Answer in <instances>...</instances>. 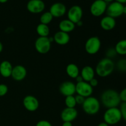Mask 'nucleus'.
Returning a JSON list of instances; mask_svg holds the SVG:
<instances>
[{"label": "nucleus", "mask_w": 126, "mask_h": 126, "mask_svg": "<svg viewBox=\"0 0 126 126\" xmlns=\"http://www.w3.org/2000/svg\"><path fill=\"white\" fill-rule=\"evenodd\" d=\"M101 103L106 108L118 107L121 103L119 92L114 89H107L100 96Z\"/></svg>", "instance_id": "obj_1"}, {"label": "nucleus", "mask_w": 126, "mask_h": 126, "mask_svg": "<svg viewBox=\"0 0 126 126\" xmlns=\"http://www.w3.org/2000/svg\"><path fill=\"white\" fill-rule=\"evenodd\" d=\"M115 64L113 60L105 57L98 62L95 71L100 77L105 78L110 76L113 72Z\"/></svg>", "instance_id": "obj_2"}, {"label": "nucleus", "mask_w": 126, "mask_h": 126, "mask_svg": "<svg viewBox=\"0 0 126 126\" xmlns=\"http://www.w3.org/2000/svg\"><path fill=\"white\" fill-rule=\"evenodd\" d=\"M82 107L85 113L89 115H95L99 112L100 102L97 98L91 96L85 98Z\"/></svg>", "instance_id": "obj_3"}, {"label": "nucleus", "mask_w": 126, "mask_h": 126, "mask_svg": "<svg viewBox=\"0 0 126 126\" xmlns=\"http://www.w3.org/2000/svg\"><path fill=\"white\" fill-rule=\"evenodd\" d=\"M121 112L118 107L107 108L103 114V120L109 126L116 125L121 121Z\"/></svg>", "instance_id": "obj_4"}, {"label": "nucleus", "mask_w": 126, "mask_h": 126, "mask_svg": "<svg viewBox=\"0 0 126 126\" xmlns=\"http://www.w3.org/2000/svg\"><path fill=\"white\" fill-rule=\"evenodd\" d=\"M101 41L97 36H92L89 38L85 43V50L90 55H95L98 52L101 47Z\"/></svg>", "instance_id": "obj_5"}, {"label": "nucleus", "mask_w": 126, "mask_h": 126, "mask_svg": "<svg viewBox=\"0 0 126 126\" xmlns=\"http://www.w3.org/2000/svg\"><path fill=\"white\" fill-rule=\"evenodd\" d=\"M34 47L38 52L41 54H47L51 48V42L49 37L39 36L36 40Z\"/></svg>", "instance_id": "obj_6"}, {"label": "nucleus", "mask_w": 126, "mask_h": 126, "mask_svg": "<svg viewBox=\"0 0 126 126\" xmlns=\"http://www.w3.org/2000/svg\"><path fill=\"white\" fill-rule=\"evenodd\" d=\"M124 7V4L114 1L110 3L107 6L106 13H107V16H110L114 18H117L123 14Z\"/></svg>", "instance_id": "obj_7"}, {"label": "nucleus", "mask_w": 126, "mask_h": 126, "mask_svg": "<svg viewBox=\"0 0 126 126\" xmlns=\"http://www.w3.org/2000/svg\"><path fill=\"white\" fill-rule=\"evenodd\" d=\"M107 6V3L103 0H95L90 7V12L92 16L100 17L106 12Z\"/></svg>", "instance_id": "obj_8"}, {"label": "nucleus", "mask_w": 126, "mask_h": 126, "mask_svg": "<svg viewBox=\"0 0 126 126\" xmlns=\"http://www.w3.org/2000/svg\"><path fill=\"white\" fill-rule=\"evenodd\" d=\"M83 16V11L81 6L74 5L69 9L68 11V19L73 22L75 25L81 20Z\"/></svg>", "instance_id": "obj_9"}, {"label": "nucleus", "mask_w": 126, "mask_h": 126, "mask_svg": "<svg viewBox=\"0 0 126 126\" xmlns=\"http://www.w3.org/2000/svg\"><path fill=\"white\" fill-rule=\"evenodd\" d=\"M93 91V87L89 82L83 81L76 83V93H77L78 95L82 96L84 98H87L92 95Z\"/></svg>", "instance_id": "obj_10"}, {"label": "nucleus", "mask_w": 126, "mask_h": 126, "mask_svg": "<svg viewBox=\"0 0 126 126\" xmlns=\"http://www.w3.org/2000/svg\"><path fill=\"white\" fill-rule=\"evenodd\" d=\"M27 9L31 13H41L45 9V3L43 0H30L27 2Z\"/></svg>", "instance_id": "obj_11"}, {"label": "nucleus", "mask_w": 126, "mask_h": 126, "mask_svg": "<svg viewBox=\"0 0 126 126\" xmlns=\"http://www.w3.org/2000/svg\"><path fill=\"white\" fill-rule=\"evenodd\" d=\"M23 105L25 109L29 111L33 112L39 108V101L33 95H27L25 97L23 100Z\"/></svg>", "instance_id": "obj_12"}, {"label": "nucleus", "mask_w": 126, "mask_h": 126, "mask_svg": "<svg viewBox=\"0 0 126 126\" xmlns=\"http://www.w3.org/2000/svg\"><path fill=\"white\" fill-rule=\"evenodd\" d=\"M78 112L75 108H65L62 111L60 118L63 122H72L76 119Z\"/></svg>", "instance_id": "obj_13"}, {"label": "nucleus", "mask_w": 126, "mask_h": 126, "mask_svg": "<svg viewBox=\"0 0 126 126\" xmlns=\"http://www.w3.org/2000/svg\"><path fill=\"white\" fill-rule=\"evenodd\" d=\"M59 91L65 97L74 95L76 93V84L71 81H65L60 84Z\"/></svg>", "instance_id": "obj_14"}, {"label": "nucleus", "mask_w": 126, "mask_h": 126, "mask_svg": "<svg viewBox=\"0 0 126 126\" xmlns=\"http://www.w3.org/2000/svg\"><path fill=\"white\" fill-rule=\"evenodd\" d=\"M49 12L53 17H61L66 14V7L62 2H55L50 7Z\"/></svg>", "instance_id": "obj_15"}, {"label": "nucleus", "mask_w": 126, "mask_h": 126, "mask_svg": "<svg viewBox=\"0 0 126 126\" xmlns=\"http://www.w3.org/2000/svg\"><path fill=\"white\" fill-rule=\"evenodd\" d=\"M27 71L25 68L22 65H16L12 69L11 77L17 81H20L24 79L27 76Z\"/></svg>", "instance_id": "obj_16"}, {"label": "nucleus", "mask_w": 126, "mask_h": 126, "mask_svg": "<svg viewBox=\"0 0 126 126\" xmlns=\"http://www.w3.org/2000/svg\"><path fill=\"white\" fill-rule=\"evenodd\" d=\"M100 27L103 30L111 31L114 29L116 25V22L114 18L110 16H105L101 19L100 22Z\"/></svg>", "instance_id": "obj_17"}, {"label": "nucleus", "mask_w": 126, "mask_h": 126, "mask_svg": "<svg viewBox=\"0 0 126 126\" xmlns=\"http://www.w3.org/2000/svg\"><path fill=\"white\" fill-rule=\"evenodd\" d=\"M54 41L57 44L60 46H64L67 44L70 40V37L68 33L59 31L54 34Z\"/></svg>", "instance_id": "obj_18"}, {"label": "nucleus", "mask_w": 126, "mask_h": 126, "mask_svg": "<svg viewBox=\"0 0 126 126\" xmlns=\"http://www.w3.org/2000/svg\"><path fill=\"white\" fill-rule=\"evenodd\" d=\"M12 66V64L7 60H4L0 63V74L4 78H9L11 76Z\"/></svg>", "instance_id": "obj_19"}, {"label": "nucleus", "mask_w": 126, "mask_h": 126, "mask_svg": "<svg viewBox=\"0 0 126 126\" xmlns=\"http://www.w3.org/2000/svg\"><path fill=\"white\" fill-rule=\"evenodd\" d=\"M95 71L91 66H85L81 71V76L84 81L89 82L91 79L94 78Z\"/></svg>", "instance_id": "obj_20"}, {"label": "nucleus", "mask_w": 126, "mask_h": 126, "mask_svg": "<svg viewBox=\"0 0 126 126\" xmlns=\"http://www.w3.org/2000/svg\"><path fill=\"white\" fill-rule=\"evenodd\" d=\"M75 27H76V25L68 19L62 20L59 25L60 31L66 33L73 32L75 30Z\"/></svg>", "instance_id": "obj_21"}, {"label": "nucleus", "mask_w": 126, "mask_h": 126, "mask_svg": "<svg viewBox=\"0 0 126 126\" xmlns=\"http://www.w3.org/2000/svg\"><path fill=\"white\" fill-rule=\"evenodd\" d=\"M66 73L69 77L75 79L79 75V70L76 64L70 63L66 66Z\"/></svg>", "instance_id": "obj_22"}, {"label": "nucleus", "mask_w": 126, "mask_h": 126, "mask_svg": "<svg viewBox=\"0 0 126 126\" xmlns=\"http://www.w3.org/2000/svg\"><path fill=\"white\" fill-rule=\"evenodd\" d=\"M117 54L120 55H126V39L118 41L114 47Z\"/></svg>", "instance_id": "obj_23"}, {"label": "nucleus", "mask_w": 126, "mask_h": 126, "mask_svg": "<svg viewBox=\"0 0 126 126\" xmlns=\"http://www.w3.org/2000/svg\"><path fill=\"white\" fill-rule=\"evenodd\" d=\"M36 32L39 36L48 37L49 33H50V30H49V27H48V25L40 23L37 26Z\"/></svg>", "instance_id": "obj_24"}, {"label": "nucleus", "mask_w": 126, "mask_h": 126, "mask_svg": "<svg viewBox=\"0 0 126 126\" xmlns=\"http://www.w3.org/2000/svg\"><path fill=\"white\" fill-rule=\"evenodd\" d=\"M53 18L54 17H53V16H52V14H50V12L49 11L45 12L43 14H42V15L41 16L40 22L42 24L48 25V24H49L52 22Z\"/></svg>", "instance_id": "obj_25"}, {"label": "nucleus", "mask_w": 126, "mask_h": 126, "mask_svg": "<svg viewBox=\"0 0 126 126\" xmlns=\"http://www.w3.org/2000/svg\"><path fill=\"white\" fill-rule=\"evenodd\" d=\"M65 103L67 108H75L76 105H77L75 97H74L73 95L65 97Z\"/></svg>", "instance_id": "obj_26"}, {"label": "nucleus", "mask_w": 126, "mask_h": 126, "mask_svg": "<svg viewBox=\"0 0 126 126\" xmlns=\"http://www.w3.org/2000/svg\"><path fill=\"white\" fill-rule=\"evenodd\" d=\"M117 69L123 73L126 72V59H121L116 63Z\"/></svg>", "instance_id": "obj_27"}, {"label": "nucleus", "mask_w": 126, "mask_h": 126, "mask_svg": "<svg viewBox=\"0 0 126 126\" xmlns=\"http://www.w3.org/2000/svg\"><path fill=\"white\" fill-rule=\"evenodd\" d=\"M116 55H118V54H117L116 52L114 47L109 48V49L107 50V52H106V56H107L106 57L108 58V59H112Z\"/></svg>", "instance_id": "obj_28"}, {"label": "nucleus", "mask_w": 126, "mask_h": 126, "mask_svg": "<svg viewBox=\"0 0 126 126\" xmlns=\"http://www.w3.org/2000/svg\"><path fill=\"white\" fill-rule=\"evenodd\" d=\"M119 109L121 112L122 118L126 122V102H122L121 103Z\"/></svg>", "instance_id": "obj_29"}, {"label": "nucleus", "mask_w": 126, "mask_h": 126, "mask_svg": "<svg viewBox=\"0 0 126 126\" xmlns=\"http://www.w3.org/2000/svg\"><path fill=\"white\" fill-rule=\"evenodd\" d=\"M8 92V87L6 84H0V97L4 96Z\"/></svg>", "instance_id": "obj_30"}, {"label": "nucleus", "mask_w": 126, "mask_h": 126, "mask_svg": "<svg viewBox=\"0 0 126 126\" xmlns=\"http://www.w3.org/2000/svg\"><path fill=\"white\" fill-rule=\"evenodd\" d=\"M119 94L121 102H126V87L123 89Z\"/></svg>", "instance_id": "obj_31"}, {"label": "nucleus", "mask_w": 126, "mask_h": 126, "mask_svg": "<svg viewBox=\"0 0 126 126\" xmlns=\"http://www.w3.org/2000/svg\"><path fill=\"white\" fill-rule=\"evenodd\" d=\"M36 126H52L51 123L46 120H41L38 121L36 124Z\"/></svg>", "instance_id": "obj_32"}, {"label": "nucleus", "mask_w": 126, "mask_h": 126, "mask_svg": "<svg viewBox=\"0 0 126 126\" xmlns=\"http://www.w3.org/2000/svg\"><path fill=\"white\" fill-rule=\"evenodd\" d=\"M84 97H83L82 96L79 95H77L75 97V99H76V104L78 105H82V103H84L85 100Z\"/></svg>", "instance_id": "obj_33"}, {"label": "nucleus", "mask_w": 126, "mask_h": 126, "mask_svg": "<svg viewBox=\"0 0 126 126\" xmlns=\"http://www.w3.org/2000/svg\"><path fill=\"white\" fill-rule=\"evenodd\" d=\"M89 83L90 85H91V86L94 88V87H96V86H98V81L97 79L95 78H93L92 79H91V81L89 82Z\"/></svg>", "instance_id": "obj_34"}, {"label": "nucleus", "mask_w": 126, "mask_h": 126, "mask_svg": "<svg viewBox=\"0 0 126 126\" xmlns=\"http://www.w3.org/2000/svg\"><path fill=\"white\" fill-rule=\"evenodd\" d=\"M75 79H76V82H82V81H83L82 78L81 77V75H79L78 77H76V78H75Z\"/></svg>", "instance_id": "obj_35"}, {"label": "nucleus", "mask_w": 126, "mask_h": 126, "mask_svg": "<svg viewBox=\"0 0 126 126\" xmlns=\"http://www.w3.org/2000/svg\"><path fill=\"white\" fill-rule=\"evenodd\" d=\"M62 126H73V124L71 122H63Z\"/></svg>", "instance_id": "obj_36"}, {"label": "nucleus", "mask_w": 126, "mask_h": 126, "mask_svg": "<svg viewBox=\"0 0 126 126\" xmlns=\"http://www.w3.org/2000/svg\"><path fill=\"white\" fill-rule=\"evenodd\" d=\"M97 126H110L103 121V122H102V123H100V124H98V125Z\"/></svg>", "instance_id": "obj_37"}, {"label": "nucleus", "mask_w": 126, "mask_h": 126, "mask_svg": "<svg viewBox=\"0 0 126 126\" xmlns=\"http://www.w3.org/2000/svg\"><path fill=\"white\" fill-rule=\"evenodd\" d=\"M115 1H117V2H119V3L123 4L126 3V0H115Z\"/></svg>", "instance_id": "obj_38"}, {"label": "nucleus", "mask_w": 126, "mask_h": 126, "mask_svg": "<svg viewBox=\"0 0 126 126\" xmlns=\"http://www.w3.org/2000/svg\"><path fill=\"white\" fill-rule=\"evenodd\" d=\"M82 24H83V23H82V20L79 21V22H78L77 23H76V25H77L78 27H81V26L82 25Z\"/></svg>", "instance_id": "obj_39"}, {"label": "nucleus", "mask_w": 126, "mask_h": 126, "mask_svg": "<svg viewBox=\"0 0 126 126\" xmlns=\"http://www.w3.org/2000/svg\"><path fill=\"white\" fill-rule=\"evenodd\" d=\"M103 1H104L105 2H107V3L108 4V3H111V2H113V1H114L115 0H103Z\"/></svg>", "instance_id": "obj_40"}, {"label": "nucleus", "mask_w": 126, "mask_h": 126, "mask_svg": "<svg viewBox=\"0 0 126 126\" xmlns=\"http://www.w3.org/2000/svg\"><path fill=\"white\" fill-rule=\"evenodd\" d=\"M2 49H3V46H2V44L1 43V42L0 41V53L2 51Z\"/></svg>", "instance_id": "obj_41"}, {"label": "nucleus", "mask_w": 126, "mask_h": 126, "mask_svg": "<svg viewBox=\"0 0 126 126\" xmlns=\"http://www.w3.org/2000/svg\"><path fill=\"white\" fill-rule=\"evenodd\" d=\"M123 14L126 15V6H124V9H123Z\"/></svg>", "instance_id": "obj_42"}, {"label": "nucleus", "mask_w": 126, "mask_h": 126, "mask_svg": "<svg viewBox=\"0 0 126 126\" xmlns=\"http://www.w3.org/2000/svg\"><path fill=\"white\" fill-rule=\"evenodd\" d=\"M8 0H0V3H5Z\"/></svg>", "instance_id": "obj_43"}]
</instances>
